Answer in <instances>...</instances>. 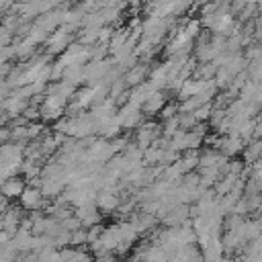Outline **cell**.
Returning a JSON list of instances; mask_svg holds the SVG:
<instances>
[{"label": "cell", "mask_w": 262, "mask_h": 262, "mask_svg": "<svg viewBox=\"0 0 262 262\" xmlns=\"http://www.w3.org/2000/svg\"><path fill=\"white\" fill-rule=\"evenodd\" d=\"M2 190H4V194H6V196H12V194H20V192H23V182L14 178V180H10V182H8V184H6Z\"/></svg>", "instance_id": "obj_1"}, {"label": "cell", "mask_w": 262, "mask_h": 262, "mask_svg": "<svg viewBox=\"0 0 262 262\" xmlns=\"http://www.w3.org/2000/svg\"><path fill=\"white\" fill-rule=\"evenodd\" d=\"M23 201H25L27 207H37L39 201H41V194H39V190H27Z\"/></svg>", "instance_id": "obj_2"}]
</instances>
